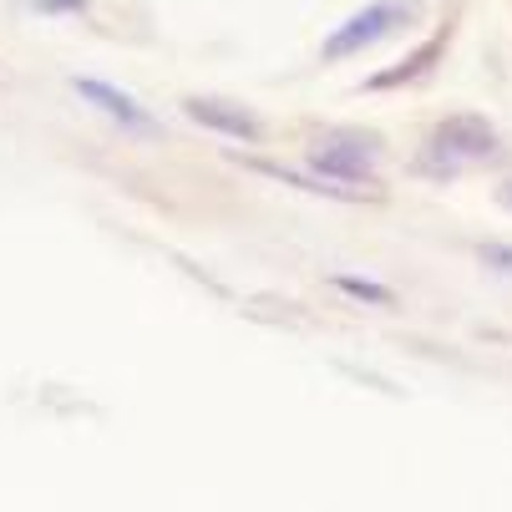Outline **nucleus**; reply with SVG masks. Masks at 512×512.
Wrapping results in <instances>:
<instances>
[{
    "mask_svg": "<svg viewBox=\"0 0 512 512\" xmlns=\"http://www.w3.org/2000/svg\"><path fill=\"white\" fill-rule=\"evenodd\" d=\"M183 112L198 127L229 137V142H249V148H254V142H264V122L244 102H229V97H183Z\"/></svg>",
    "mask_w": 512,
    "mask_h": 512,
    "instance_id": "5",
    "label": "nucleus"
},
{
    "mask_svg": "<svg viewBox=\"0 0 512 512\" xmlns=\"http://www.w3.org/2000/svg\"><path fill=\"white\" fill-rule=\"evenodd\" d=\"M477 254H482V264H487V269H497V274H507V279H512V244H482Z\"/></svg>",
    "mask_w": 512,
    "mask_h": 512,
    "instance_id": "8",
    "label": "nucleus"
},
{
    "mask_svg": "<svg viewBox=\"0 0 512 512\" xmlns=\"http://www.w3.org/2000/svg\"><path fill=\"white\" fill-rule=\"evenodd\" d=\"M447 56V26L442 31H436V36H426L411 56H401L396 66H386V71H376V77H365L360 82V92H396V87H406V82H421L426 77V71L436 66V61H442Z\"/></svg>",
    "mask_w": 512,
    "mask_h": 512,
    "instance_id": "6",
    "label": "nucleus"
},
{
    "mask_svg": "<svg viewBox=\"0 0 512 512\" xmlns=\"http://www.w3.org/2000/svg\"><path fill=\"white\" fill-rule=\"evenodd\" d=\"M330 284L340 289V295L360 300V305H381V310H391V305H396V289H386V284H376V279H355V274H335Z\"/></svg>",
    "mask_w": 512,
    "mask_h": 512,
    "instance_id": "7",
    "label": "nucleus"
},
{
    "mask_svg": "<svg viewBox=\"0 0 512 512\" xmlns=\"http://www.w3.org/2000/svg\"><path fill=\"white\" fill-rule=\"evenodd\" d=\"M497 203L512 213V178H502V183H497Z\"/></svg>",
    "mask_w": 512,
    "mask_h": 512,
    "instance_id": "10",
    "label": "nucleus"
},
{
    "mask_svg": "<svg viewBox=\"0 0 512 512\" xmlns=\"http://www.w3.org/2000/svg\"><path fill=\"white\" fill-rule=\"evenodd\" d=\"M502 158V137L487 117L477 112H457V117H442L431 132H426V153H421V173L431 178H457L467 168H482Z\"/></svg>",
    "mask_w": 512,
    "mask_h": 512,
    "instance_id": "1",
    "label": "nucleus"
},
{
    "mask_svg": "<svg viewBox=\"0 0 512 512\" xmlns=\"http://www.w3.org/2000/svg\"><path fill=\"white\" fill-rule=\"evenodd\" d=\"M386 153V142L365 127H325L310 142V173L325 183L345 188H371L376 193V163Z\"/></svg>",
    "mask_w": 512,
    "mask_h": 512,
    "instance_id": "2",
    "label": "nucleus"
},
{
    "mask_svg": "<svg viewBox=\"0 0 512 512\" xmlns=\"http://www.w3.org/2000/svg\"><path fill=\"white\" fill-rule=\"evenodd\" d=\"M71 92H77L82 102H92L102 117H112L122 132H137V137H158V117L142 107L132 92L112 87V82H97V77H71Z\"/></svg>",
    "mask_w": 512,
    "mask_h": 512,
    "instance_id": "4",
    "label": "nucleus"
},
{
    "mask_svg": "<svg viewBox=\"0 0 512 512\" xmlns=\"http://www.w3.org/2000/svg\"><path fill=\"white\" fill-rule=\"evenodd\" d=\"M31 6H36L41 16H82L92 0H31Z\"/></svg>",
    "mask_w": 512,
    "mask_h": 512,
    "instance_id": "9",
    "label": "nucleus"
},
{
    "mask_svg": "<svg viewBox=\"0 0 512 512\" xmlns=\"http://www.w3.org/2000/svg\"><path fill=\"white\" fill-rule=\"evenodd\" d=\"M411 16H416L411 0H371L365 11H355L350 21H340V26L325 36L320 56H325V61H350V56H360L365 46H376V41H386L391 31H401Z\"/></svg>",
    "mask_w": 512,
    "mask_h": 512,
    "instance_id": "3",
    "label": "nucleus"
}]
</instances>
